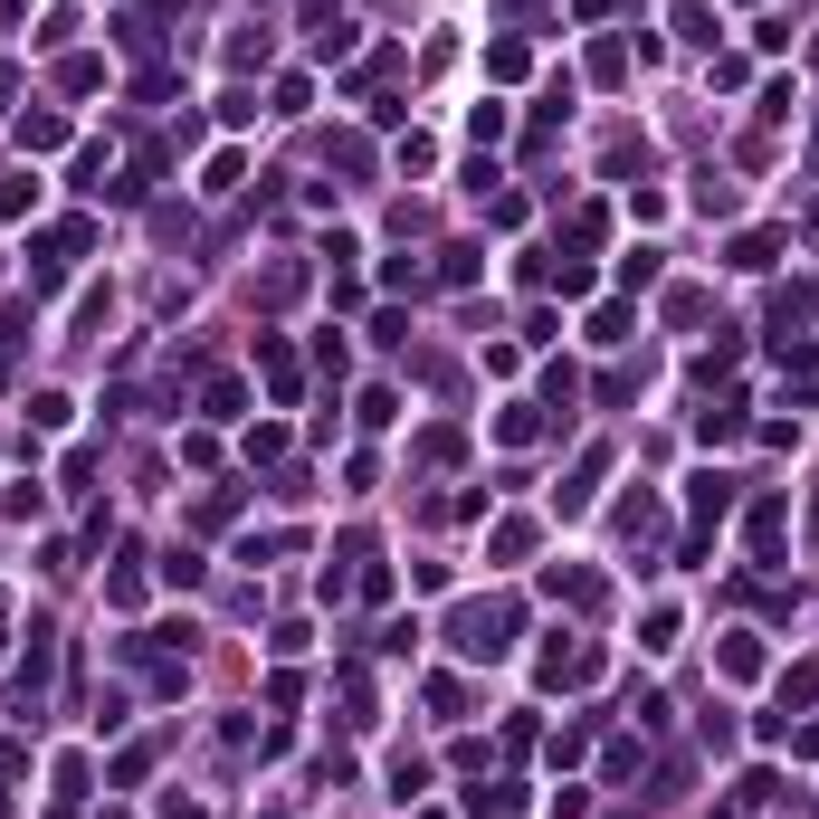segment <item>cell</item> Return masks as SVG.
Segmentation results:
<instances>
[{
	"instance_id": "1",
	"label": "cell",
	"mask_w": 819,
	"mask_h": 819,
	"mask_svg": "<svg viewBox=\"0 0 819 819\" xmlns=\"http://www.w3.org/2000/svg\"><path fill=\"white\" fill-rule=\"evenodd\" d=\"M810 524H819V515H810Z\"/></svg>"
}]
</instances>
